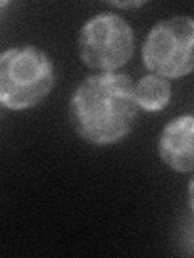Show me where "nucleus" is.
Segmentation results:
<instances>
[{
  "instance_id": "obj_1",
  "label": "nucleus",
  "mask_w": 194,
  "mask_h": 258,
  "mask_svg": "<svg viewBox=\"0 0 194 258\" xmlns=\"http://www.w3.org/2000/svg\"><path fill=\"white\" fill-rule=\"evenodd\" d=\"M137 108L131 78L123 73H97L73 92L68 116L76 134L89 144L112 145L133 131Z\"/></svg>"
},
{
  "instance_id": "obj_2",
  "label": "nucleus",
  "mask_w": 194,
  "mask_h": 258,
  "mask_svg": "<svg viewBox=\"0 0 194 258\" xmlns=\"http://www.w3.org/2000/svg\"><path fill=\"white\" fill-rule=\"evenodd\" d=\"M54 63L34 45L8 48L0 58V102L5 108L36 107L52 91Z\"/></svg>"
},
{
  "instance_id": "obj_3",
  "label": "nucleus",
  "mask_w": 194,
  "mask_h": 258,
  "mask_svg": "<svg viewBox=\"0 0 194 258\" xmlns=\"http://www.w3.org/2000/svg\"><path fill=\"white\" fill-rule=\"evenodd\" d=\"M146 70L165 79H178L194 71V18L173 16L159 21L142 45Z\"/></svg>"
},
{
  "instance_id": "obj_4",
  "label": "nucleus",
  "mask_w": 194,
  "mask_h": 258,
  "mask_svg": "<svg viewBox=\"0 0 194 258\" xmlns=\"http://www.w3.org/2000/svg\"><path fill=\"white\" fill-rule=\"evenodd\" d=\"M79 58L87 68L115 73L134 52V32L115 13H101L84 23L78 36Z\"/></svg>"
},
{
  "instance_id": "obj_5",
  "label": "nucleus",
  "mask_w": 194,
  "mask_h": 258,
  "mask_svg": "<svg viewBox=\"0 0 194 258\" xmlns=\"http://www.w3.org/2000/svg\"><path fill=\"white\" fill-rule=\"evenodd\" d=\"M162 161L176 173L194 169V116L183 115L164 127L159 139Z\"/></svg>"
},
{
  "instance_id": "obj_6",
  "label": "nucleus",
  "mask_w": 194,
  "mask_h": 258,
  "mask_svg": "<svg viewBox=\"0 0 194 258\" xmlns=\"http://www.w3.org/2000/svg\"><path fill=\"white\" fill-rule=\"evenodd\" d=\"M134 97L137 107L144 111H160L164 110L172 99V87L168 79L159 75H146L134 84Z\"/></svg>"
},
{
  "instance_id": "obj_7",
  "label": "nucleus",
  "mask_w": 194,
  "mask_h": 258,
  "mask_svg": "<svg viewBox=\"0 0 194 258\" xmlns=\"http://www.w3.org/2000/svg\"><path fill=\"white\" fill-rule=\"evenodd\" d=\"M112 5H115L118 8H133V7L144 5V2H112Z\"/></svg>"
},
{
  "instance_id": "obj_8",
  "label": "nucleus",
  "mask_w": 194,
  "mask_h": 258,
  "mask_svg": "<svg viewBox=\"0 0 194 258\" xmlns=\"http://www.w3.org/2000/svg\"><path fill=\"white\" fill-rule=\"evenodd\" d=\"M188 199H189V207H191V210L194 212V177H192V181L189 182V190H188Z\"/></svg>"
}]
</instances>
